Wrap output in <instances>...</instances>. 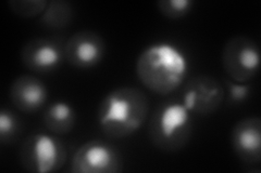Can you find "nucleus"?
<instances>
[{
  "instance_id": "nucleus-1",
  "label": "nucleus",
  "mask_w": 261,
  "mask_h": 173,
  "mask_svg": "<svg viewBox=\"0 0 261 173\" xmlns=\"http://www.w3.org/2000/svg\"><path fill=\"white\" fill-rule=\"evenodd\" d=\"M135 70L144 87L156 94L167 95L183 84L189 73V61L175 45L154 43L138 55Z\"/></svg>"
},
{
  "instance_id": "nucleus-8",
  "label": "nucleus",
  "mask_w": 261,
  "mask_h": 173,
  "mask_svg": "<svg viewBox=\"0 0 261 173\" xmlns=\"http://www.w3.org/2000/svg\"><path fill=\"white\" fill-rule=\"evenodd\" d=\"M64 59L73 67L89 70L97 66L106 54V41L92 30H82L73 34L64 47Z\"/></svg>"
},
{
  "instance_id": "nucleus-13",
  "label": "nucleus",
  "mask_w": 261,
  "mask_h": 173,
  "mask_svg": "<svg viewBox=\"0 0 261 173\" xmlns=\"http://www.w3.org/2000/svg\"><path fill=\"white\" fill-rule=\"evenodd\" d=\"M74 18V9L67 0L49 2L46 10L40 15V22L48 28L61 29L70 25Z\"/></svg>"
},
{
  "instance_id": "nucleus-9",
  "label": "nucleus",
  "mask_w": 261,
  "mask_h": 173,
  "mask_svg": "<svg viewBox=\"0 0 261 173\" xmlns=\"http://www.w3.org/2000/svg\"><path fill=\"white\" fill-rule=\"evenodd\" d=\"M64 57V49L54 39L35 38L24 45L21 60L24 66L38 74L50 73L58 68Z\"/></svg>"
},
{
  "instance_id": "nucleus-5",
  "label": "nucleus",
  "mask_w": 261,
  "mask_h": 173,
  "mask_svg": "<svg viewBox=\"0 0 261 173\" xmlns=\"http://www.w3.org/2000/svg\"><path fill=\"white\" fill-rule=\"evenodd\" d=\"M221 60L228 78L248 84L259 72L260 49L256 41L247 36H234L225 43Z\"/></svg>"
},
{
  "instance_id": "nucleus-17",
  "label": "nucleus",
  "mask_w": 261,
  "mask_h": 173,
  "mask_svg": "<svg viewBox=\"0 0 261 173\" xmlns=\"http://www.w3.org/2000/svg\"><path fill=\"white\" fill-rule=\"evenodd\" d=\"M225 84L228 90V96L230 100L234 103L243 102L247 98L249 94V86L247 84H241V82H236L228 78Z\"/></svg>"
},
{
  "instance_id": "nucleus-11",
  "label": "nucleus",
  "mask_w": 261,
  "mask_h": 173,
  "mask_svg": "<svg viewBox=\"0 0 261 173\" xmlns=\"http://www.w3.org/2000/svg\"><path fill=\"white\" fill-rule=\"evenodd\" d=\"M9 97L15 109L22 113L33 114L46 104L48 91L40 79L31 75H22L11 84Z\"/></svg>"
},
{
  "instance_id": "nucleus-4",
  "label": "nucleus",
  "mask_w": 261,
  "mask_h": 173,
  "mask_svg": "<svg viewBox=\"0 0 261 173\" xmlns=\"http://www.w3.org/2000/svg\"><path fill=\"white\" fill-rule=\"evenodd\" d=\"M20 161L32 173L56 172L67 161V148L58 137L43 132L33 133L21 146Z\"/></svg>"
},
{
  "instance_id": "nucleus-15",
  "label": "nucleus",
  "mask_w": 261,
  "mask_h": 173,
  "mask_svg": "<svg viewBox=\"0 0 261 173\" xmlns=\"http://www.w3.org/2000/svg\"><path fill=\"white\" fill-rule=\"evenodd\" d=\"M21 131V123L14 113L3 109L0 112V142L2 144H10Z\"/></svg>"
},
{
  "instance_id": "nucleus-3",
  "label": "nucleus",
  "mask_w": 261,
  "mask_h": 173,
  "mask_svg": "<svg viewBox=\"0 0 261 173\" xmlns=\"http://www.w3.org/2000/svg\"><path fill=\"white\" fill-rule=\"evenodd\" d=\"M192 113L182 102L162 103L153 113L148 134L151 143L165 152L181 150L192 134Z\"/></svg>"
},
{
  "instance_id": "nucleus-14",
  "label": "nucleus",
  "mask_w": 261,
  "mask_h": 173,
  "mask_svg": "<svg viewBox=\"0 0 261 173\" xmlns=\"http://www.w3.org/2000/svg\"><path fill=\"white\" fill-rule=\"evenodd\" d=\"M48 0H10V10L20 18L30 19L42 15L48 6Z\"/></svg>"
},
{
  "instance_id": "nucleus-12",
  "label": "nucleus",
  "mask_w": 261,
  "mask_h": 173,
  "mask_svg": "<svg viewBox=\"0 0 261 173\" xmlns=\"http://www.w3.org/2000/svg\"><path fill=\"white\" fill-rule=\"evenodd\" d=\"M45 127L56 134H68L76 122V112L68 102L57 101L49 105L44 113Z\"/></svg>"
},
{
  "instance_id": "nucleus-10",
  "label": "nucleus",
  "mask_w": 261,
  "mask_h": 173,
  "mask_svg": "<svg viewBox=\"0 0 261 173\" xmlns=\"http://www.w3.org/2000/svg\"><path fill=\"white\" fill-rule=\"evenodd\" d=\"M231 144L243 162L258 164L261 161V119L250 116L236 122L231 131Z\"/></svg>"
},
{
  "instance_id": "nucleus-6",
  "label": "nucleus",
  "mask_w": 261,
  "mask_h": 173,
  "mask_svg": "<svg viewBox=\"0 0 261 173\" xmlns=\"http://www.w3.org/2000/svg\"><path fill=\"white\" fill-rule=\"evenodd\" d=\"M122 170L123 159L120 152L101 140L81 145L71 162V171L74 173H118Z\"/></svg>"
},
{
  "instance_id": "nucleus-7",
  "label": "nucleus",
  "mask_w": 261,
  "mask_h": 173,
  "mask_svg": "<svg viewBox=\"0 0 261 173\" xmlns=\"http://www.w3.org/2000/svg\"><path fill=\"white\" fill-rule=\"evenodd\" d=\"M224 97V88L216 78L198 75L186 82L182 92V103L191 113L208 116L221 107Z\"/></svg>"
},
{
  "instance_id": "nucleus-2",
  "label": "nucleus",
  "mask_w": 261,
  "mask_h": 173,
  "mask_svg": "<svg viewBox=\"0 0 261 173\" xmlns=\"http://www.w3.org/2000/svg\"><path fill=\"white\" fill-rule=\"evenodd\" d=\"M148 112L149 100L141 89L119 87L106 95L98 106V126L106 136L124 139L143 127Z\"/></svg>"
},
{
  "instance_id": "nucleus-16",
  "label": "nucleus",
  "mask_w": 261,
  "mask_h": 173,
  "mask_svg": "<svg viewBox=\"0 0 261 173\" xmlns=\"http://www.w3.org/2000/svg\"><path fill=\"white\" fill-rule=\"evenodd\" d=\"M194 6L193 0H160L157 3L159 12L168 19H181Z\"/></svg>"
}]
</instances>
